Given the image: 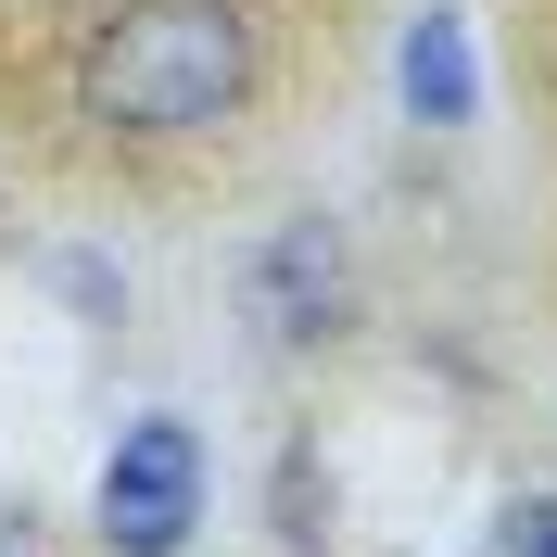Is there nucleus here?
I'll return each mask as SVG.
<instances>
[{"label": "nucleus", "mask_w": 557, "mask_h": 557, "mask_svg": "<svg viewBox=\"0 0 557 557\" xmlns=\"http://www.w3.org/2000/svg\"><path fill=\"white\" fill-rule=\"evenodd\" d=\"M89 114L139 139H177V127H228L253 89V13L242 0H127L102 38H89Z\"/></svg>", "instance_id": "nucleus-1"}, {"label": "nucleus", "mask_w": 557, "mask_h": 557, "mask_svg": "<svg viewBox=\"0 0 557 557\" xmlns=\"http://www.w3.org/2000/svg\"><path fill=\"white\" fill-rule=\"evenodd\" d=\"M242 305H253V330H267V343H330V330H343V305H355L343 228H330V215H292V228L253 253Z\"/></svg>", "instance_id": "nucleus-3"}, {"label": "nucleus", "mask_w": 557, "mask_h": 557, "mask_svg": "<svg viewBox=\"0 0 557 557\" xmlns=\"http://www.w3.org/2000/svg\"><path fill=\"white\" fill-rule=\"evenodd\" d=\"M190 520H203V431L190 418L114 431V456H102V545L114 557H177Z\"/></svg>", "instance_id": "nucleus-2"}, {"label": "nucleus", "mask_w": 557, "mask_h": 557, "mask_svg": "<svg viewBox=\"0 0 557 557\" xmlns=\"http://www.w3.org/2000/svg\"><path fill=\"white\" fill-rule=\"evenodd\" d=\"M494 557H557V494H507L494 507Z\"/></svg>", "instance_id": "nucleus-5"}, {"label": "nucleus", "mask_w": 557, "mask_h": 557, "mask_svg": "<svg viewBox=\"0 0 557 557\" xmlns=\"http://www.w3.org/2000/svg\"><path fill=\"white\" fill-rule=\"evenodd\" d=\"M393 76H406V114L418 127H469L482 114V51H469V13L456 0H431L406 26V51H393Z\"/></svg>", "instance_id": "nucleus-4"}]
</instances>
